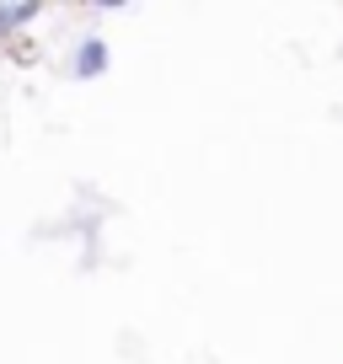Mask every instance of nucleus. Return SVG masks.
I'll return each instance as SVG.
<instances>
[{"label": "nucleus", "instance_id": "f257e3e1", "mask_svg": "<svg viewBox=\"0 0 343 364\" xmlns=\"http://www.w3.org/2000/svg\"><path fill=\"white\" fill-rule=\"evenodd\" d=\"M107 65H113V54H107V38H80L75 54H70V75H75V80L107 75Z\"/></svg>", "mask_w": 343, "mask_h": 364}, {"label": "nucleus", "instance_id": "f03ea898", "mask_svg": "<svg viewBox=\"0 0 343 364\" xmlns=\"http://www.w3.org/2000/svg\"><path fill=\"white\" fill-rule=\"evenodd\" d=\"M27 22H38V6H0V38H16Z\"/></svg>", "mask_w": 343, "mask_h": 364}]
</instances>
